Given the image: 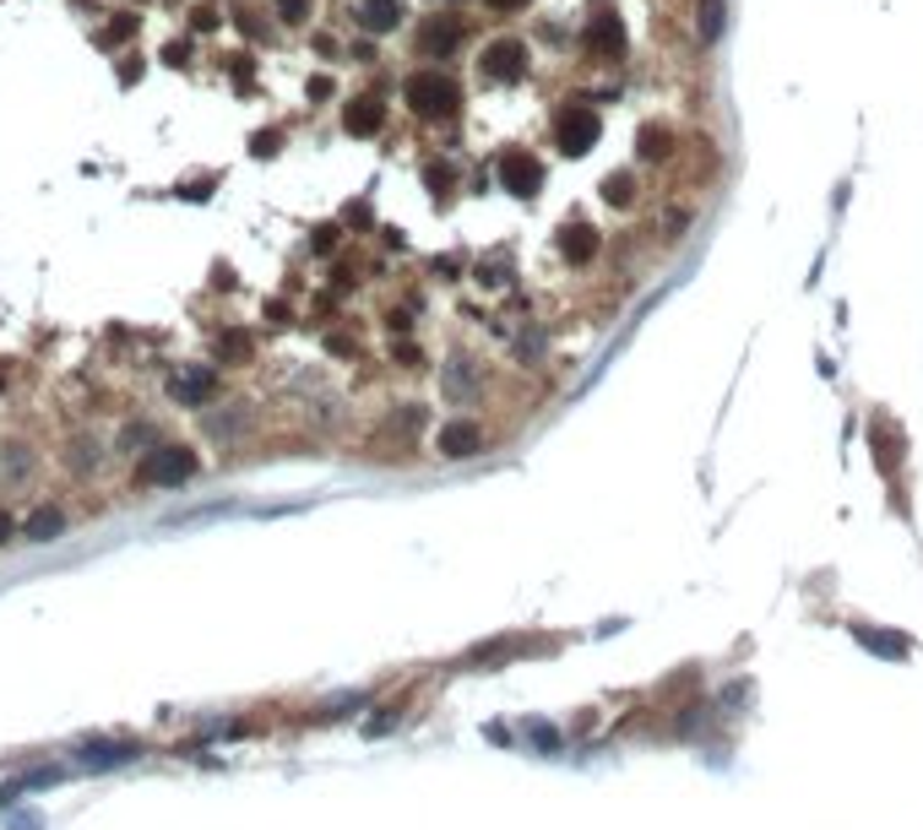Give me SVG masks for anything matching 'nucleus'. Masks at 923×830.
Instances as JSON below:
<instances>
[{
  "label": "nucleus",
  "mask_w": 923,
  "mask_h": 830,
  "mask_svg": "<svg viewBox=\"0 0 923 830\" xmlns=\"http://www.w3.org/2000/svg\"><path fill=\"white\" fill-rule=\"evenodd\" d=\"M402 104H407L418 120H452L462 93H457V82L441 76V71H413V76L402 82Z\"/></svg>",
  "instance_id": "obj_1"
},
{
  "label": "nucleus",
  "mask_w": 923,
  "mask_h": 830,
  "mask_svg": "<svg viewBox=\"0 0 923 830\" xmlns=\"http://www.w3.org/2000/svg\"><path fill=\"white\" fill-rule=\"evenodd\" d=\"M201 456L191 446H158L147 450V461H141V483H163V489H174V483H185V478H197Z\"/></svg>",
  "instance_id": "obj_2"
},
{
  "label": "nucleus",
  "mask_w": 923,
  "mask_h": 830,
  "mask_svg": "<svg viewBox=\"0 0 923 830\" xmlns=\"http://www.w3.org/2000/svg\"><path fill=\"white\" fill-rule=\"evenodd\" d=\"M554 136H560V152L582 158V152H593V147H597L603 120H597V109H587V104H565V109H560V120H554Z\"/></svg>",
  "instance_id": "obj_3"
},
{
  "label": "nucleus",
  "mask_w": 923,
  "mask_h": 830,
  "mask_svg": "<svg viewBox=\"0 0 923 830\" xmlns=\"http://www.w3.org/2000/svg\"><path fill=\"white\" fill-rule=\"evenodd\" d=\"M478 76L484 82H517V76H528V44L522 39H495L484 50V61H478Z\"/></svg>",
  "instance_id": "obj_4"
},
{
  "label": "nucleus",
  "mask_w": 923,
  "mask_h": 830,
  "mask_svg": "<svg viewBox=\"0 0 923 830\" xmlns=\"http://www.w3.org/2000/svg\"><path fill=\"white\" fill-rule=\"evenodd\" d=\"M582 50H587L593 61H614V55L625 50V22H619L614 11L587 17V28H582Z\"/></svg>",
  "instance_id": "obj_5"
},
{
  "label": "nucleus",
  "mask_w": 923,
  "mask_h": 830,
  "mask_svg": "<svg viewBox=\"0 0 923 830\" xmlns=\"http://www.w3.org/2000/svg\"><path fill=\"white\" fill-rule=\"evenodd\" d=\"M500 185L511 195H532L543 185V169H538V158L532 152H506L500 158Z\"/></svg>",
  "instance_id": "obj_6"
},
{
  "label": "nucleus",
  "mask_w": 923,
  "mask_h": 830,
  "mask_svg": "<svg viewBox=\"0 0 923 830\" xmlns=\"http://www.w3.org/2000/svg\"><path fill=\"white\" fill-rule=\"evenodd\" d=\"M435 450H441V456H452V461H467V456H478V450H484V429H478V424H467V418L441 424Z\"/></svg>",
  "instance_id": "obj_7"
},
{
  "label": "nucleus",
  "mask_w": 923,
  "mask_h": 830,
  "mask_svg": "<svg viewBox=\"0 0 923 830\" xmlns=\"http://www.w3.org/2000/svg\"><path fill=\"white\" fill-rule=\"evenodd\" d=\"M212 391H218V375H212V370H201V364L180 370V375L169 381V396H174L180 407H201V402H212Z\"/></svg>",
  "instance_id": "obj_8"
},
{
  "label": "nucleus",
  "mask_w": 923,
  "mask_h": 830,
  "mask_svg": "<svg viewBox=\"0 0 923 830\" xmlns=\"http://www.w3.org/2000/svg\"><path fill=\"white\" fill-rule=\"evenodd\" d=\"M381 126H386V104H381V98H370V93H364V98H353V104L342 109V130H348V136H375Z\"/></svg>",
  "instance_id": "obj_9"
},
{
  "label": "nucleus",
  "mask_w": 923,
  "mask_h": 830,
  "mask_svg": "<svg viewBox=\"0 0 923 830\" xmlns=\"http://www.w3.org/2000/svg\"><path fill=\"white\" fill-rule=\"evenodd\" d=\"M66 532V511L61 506H39V511H28V521H22V538L28 543H55Z\"/></svg>",
  "instance_id": "obj_10"
},
{
  "label": "nucleus",
  "mask_w": 923,
  "mask_h": 830,
  "mask_svg": "<svg viewBox=\"0 0 923 830\" xmlns=\"http://www.w3.org/2000/svg\"><path fill=\"white\" fill-rule=\"evenodd\" d=\"M457 44H462V22H457V17H435V22L418 33V50H424V55H452Z\"/></svg>",
  "instance_id": "obj_11"
},
{
  "label": "nucleus",
  "mask_w": 923,
  "mask_h": 830,
  "mask_svg": "<svg viewBox=\"0 0 923 830\" xmlns=\"http://www.w3.org/2000/svg\"><path fill=\"white\" fill-rule=\"evenodd\" d=\"M359 22L364 33H392L402 22V0H359Z\"/></svg>",
  "instance_id": "obj_12"
},
{
  "label": "nucleus",
  "mask_w": 923,
  "mask_h": 830,
  "mask_svg": "<svg viewBox=\"0 0 923 830\" xmlns=\"http://www.w3.org/2000/svg\"><path fill=\"white\" fill-rule=\"evenodd\" d=\"M869 446H874V461H880L885 472H897V461H902V435H897V429L869 424Z\"/></svg>",
  "instance_id": "obj_13"
},
{
  "label": "nucleus",
  "mask_w": 923,
  "mask_h": 830,
  "mask_svg": "<svg viewBox=\"0 0 923 830\" xmlns=\"http://www.w3.org/2000/svg\"><path fill=\"white\" fill-rule=\"evenodd\" d=\"M560 251H565V260H576V266H587V260L597 256V234L587 228V223H576L565 240H560Z\"/></svg>",
  "instance_id": "obj_14"
},
{
  "label": "nucleus",
  "mask_w": 923,
  "mask_h": 830,
  "mask_svg": "<svg viewBox=\"0 0 923 830\" xmlns=\"http://www.w3.org/2000/svg\"><path fill=\"white\" fill-rule=\"evenodd\" d=\"M251 353H256V342H251L245 331H223V337H218V359H223V364H245Z\"/></svg>",
  "instance_id": "obj_15"
},
{
  "label": "nucleus",
  "mask_w": 923,
  "mask_h": 830,
  "mask_svg": "<svg viewBox=\"0 0 923 830\" xmlns=\"http://www.w3.org/2000/svg\"><path fill=\"white\" fill-rule=\"evenodd\" d=\"M701 44H712L718 33H723V0H701Z\"/></svg>",
  "instance_id": "obj_16"
},
{
  "label": "nucleus",
  "mask_w": 923,
  "mask_h": 830,
  "mask_svg": "<svg viewBox=\"0 0 923 830\" xmlns=\"http://www.w3.org/2000/svg\"><path fill=\"white\" fill-rule=\"evenodd\" d=\"M858 640H863L869 651H885V657H908V640H902V636H880V630H858Z\"/></svg>",
  "instance_id": "obj_17"
},
{
  "label": "nucleus",
  "mask_w": 923,
  "mask_h": 830,
  "mask_svg": "<svg viewBox=\"0 0 923 830\" xmlns=\"http://www.w3.org/2000/svg\"><path fill=\"white\" fill-rule=\"evenodd\" d=\"M277 6V17L288 22V28H299V22H310V11H316V0H272Z\"/></svg>",
  "instance_id": "obj_18"
},
{
  "label": "nucleus",
  "mask_w": 923,
  "mask_h": 830,
  "mask_svg": "<svg viewBox=\"0 0 923 830\" xmlns=\"http://www.w3.org/2000/svg\"><path fill=\"white\" fill-rule=\"evenodd\" d=\"M630 195H636L630 174H608V185H603V201H608V206H630Z\"/></svg>",
  "instance_id": "obj_19"
},
{
  "label": "nucleus",
  "mask_w": 923,
  "mask_h": 830,
  "mask_svg": "<svg viewBox=\"0 0 923 830\" xmlns=\"http://www.w3.org/2000/svg\"><path fill=\"white\" fill-rule=\"evenodd\" d=\"M136 33V11H120V22H109L104 33H98V44H120V39H131Z\"/></svg>",
  "instance_id": "obj_20"
},
{
  "label": "nucleus",
  "mask_w": 923,
  "mask_h": 830,
  "mask_svg": "<svg viewBox=\"0 0 923 830\" xmlns=\"http://www.w3.org/2000/svg\"><path fill=\"white\" fill-rule=\"evenodd\" d=\"M424 185H429V191H435V195H446V191H452V185H457V174H452L446 163H429V169H424Z\"/></svg>",
  "instance_id": "obj_21"
},
{
  "label": "nucleus",
  "mask_w": 923,
  "mask_h": 830,
  "mask_svg": "<svg viewBox=\"0 0 923 830\" xmlns=\"http://www.w3.org/2000/svg\"><path fill=\"white\" fill-rule=\"evenodd\" d=\"M17 532H22V526H17V515H11V511H0V549H6V543H11Z\"/></svg>",
  "instance_id": "obj_22"
},
{
  "label": "nucleus",
  "mask_w": 923,
  "mask_h": 830,
  "mask_svg": "<svg viewBox=\"0 0 923 830\" xmlns=\"http://www.w3.org/2000/svg\"><path fill=\"white\" fill-rule=\"evenodd\" d=\"M277 141H283L277 130H266V136H256V158H272V152H277Z\"/></svg>",
  "instance_id": "obj_23"
},
{
  "label": "nucleus",
  "mask_w": 923,
  "mask_h": 830,
  "mask_svg": "<svg viewBox=\"0 0 923 830\" xmlns=\"http://www.w3.org/2000/svg\"><path fill=\"white\" fill-rule=\"evenodd\" d=\"M484 6H489V11H500V17H506V11H522V6H528V0H484Z\"/></svg>",
  "instance_id": "obj_24"
},
{
  "label": "nucleus",
  "mask_w": 923,
  "mask_h": 830,
  "mask_svg": "<svg viewBox=\"0 0 923 830\" xmlns=\"http://www.w3.org/2000/svg\"><path fill=\"white\" fill-rule=\"evenodd\" d=\"M337 245V228H316V251H331Z\"/></svg>",
  "instance_id": "obj_25"
}]
</instances>
